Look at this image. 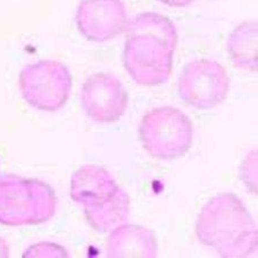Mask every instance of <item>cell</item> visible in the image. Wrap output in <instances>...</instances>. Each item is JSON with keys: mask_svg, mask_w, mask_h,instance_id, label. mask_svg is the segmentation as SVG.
I'll use <instances>...</instances> for the list:
<instances>
[{"mask_svg": "<svg viewBox=\"0 0 258 258\" xmlns=\"http://www.w3.org/2000/svg\"><path fill=\"white\" fill-rule=\"evenodd\" d=\"M58 199L47 182L15 174H0V224L39 225L55 216Z\"/></svg>", "mask_w": 258, "mask_h": 258, "instance_id": "3", "label": "cell"}, {"mask_svg": "<svg viewBox=\"0 0 258 258\" xmlns=\"http://www.w3.org/2000/svg\"><path fill=\"white\" fill-rule=\"evenodd\" d=\"M157 2L168 7L183 8L192 5V4L197 2V0H157Z\"/></svg>", "mask_w": 258, "mask_h": 258, "instance_id": "15", "label": "cell"}, {"mask_svg": "<svg viewBox=\"0 0 258 258\" xmlns=\"http://www.w3.org/2000/svg\"><path fill=\"white\" fill-rule=\"evenodd\" d=\"M109 258L157 257L158 242L154 231L142 225L123 223L110 231L106 243Z\"/></svg>", "mask_w": 258, "mask_h": 258, "instance_id": "10", "label": "cell"}, {"mask_svg": "<svg viewBox=\"0 0 258 258\" xmlns=\"http://www.w3.org/2000/svg\"><path fill=\"white\" fill-rule=\"evenodd\" d=\"M17 83L22 98L29 106L39 112L55 113L68 104L73 78L61 61L40 59L21 70Z\"/></svg>", "mask_w": 258, "mask_h": 258, "instance_id": "5", "label": "cell"}, {"mask_svg": "<svg viewBox=\"0 0 258 258\" xmlns=\"http://www.w3.org/2000/svg\"><path fill=\"white\" fill-rule=\"evenodd\" d=\"M196 235L221 257L244 258L257 253L256 222L234 194H219L204 205L196 221Z\"/></svg>", "mask_w": 258, "mask_h": 258, "instance_id": "1", "label": "cell"}, {"mask_svg": "<svg viewBox=\"0 0 258 258\" xmlns=\"http://www.w3.org/2000/svg\"><path fill=\"white\" fill-rule=\"evenodd\" d=\"M175 49L157 35L126 34L122 56L124 69L139 86H161L172 74Z\"/></svg>", "mask_w": 258, "mask_h": 258, "instance_id": "6", "label": "cell"}, {"mask_svg": "<svg viewBox=\"0 0 258 258\" xmlns=\"http://www.w3.org/2000/svg\"><path fill=\"white\" fill-rule=\"evenodd\" d=\"M11 256V249L7 241L0 237V258H7Z\"/></svg>", "mask_w": 258, "mask_h": 258, "instance_id": "16", "label": "cell"}, {"mask_svg": "<svg viewBox=\"0 0 258 258\" xmlns=\"http://www.w3.org/2000/svg\"><path fill=\"white\" fill-rule=\"evenodd\" d=\"M126 34H150L166 40L175 48L179 43V33L173 22L167 16L154 12L140 13L130 20Z\"/></svg>", "mask_w": 258, "mask_h": 258, "instance_id": "12", "label": "cell"}, {"mask_svg": "<svg viewBox=\"0 0 258 258\" xmlns=\"http://www.w3.org/2000/svg\"><path fill=\"white\" fill-rule=\"evenodd\" d=\"M258 25L257 21L240 23L230 33L226 50L232 64L243 72L258 71Z\"/></svg>", "mask_w": 258, "mask_h": 258, "instance_id": "11", "label": "cell"}, {"mask_svg": "<svg viewBox=\"0 0 258 258\" xmlns=\"http://www.w3.org/2000/svg\"><path fill=\"white\" fill-rule=\"evenodd\" d=\"M130 17L123 0H80L75 25L88 41L102 43L126 32Z\"/></svg>", "mask_w": 258, "mask_h": 258, "instance_id": "9", "label": "cell"}, {"mask_svg": "<svg viewBox=\"0 0 258 258\" xmlns=\"http://www.w3.org/2000/svg\"><path fill=\"white\" fill-rule=\"evenodd\" d=\"M70 253L66 249L55 242H39L32 244L23 252V257L38 258V257H69Z\"/></svg>", "mask_w": 258, "mask_h": 258, "instance_id": "14", "label": "cell"}, {"mask_svg": "<svg viewBox=\"0 0 258 258\" xmlns=\"http://www.w3.org/2000/svg\"><path fill=\"white\" fill-rule=\"evenodd\" d=\"M80 101L91 121L110 124L121 119L128 107V95L119 80L109 73H95L83 82Z\"/></svg>", "mask_w": 258, "mask_h": 258, "instance_id": "8", "label": "cell"}, {"mask_svg": "<svg viewBox=\"0 0 258 258\" xmlns=\"http://www.w3.org/2000/svg\"><path fill=\"white\" fill-rule=\"evenodd\" d=\"M138 133L147 153L162 161L183 157L194 140L192 122L182 110L172 106L147 112L141 118Z\"/></svg>", "mask_w": 258, "mask_h": 258, "instance_id": "4", "label": "cell"}, {"mask_svg": "<svg viewBox=\"0 0 258 258\" xmlns=\"http://www.w3.org/2000/svg\"><path fill=\"white\" fill-rule=\"evenodd\" d=\"M240 179L251 194H257V150H252L244 158L239 170Z\"/></svg>", "mask_w": 258, "mask_h": 258, "instance_id": "13", "label": "cell"}, {"mask_svg": "<svg viewBox=\"0 0 258 258\" xmlns=\"http://www.w3.org/2000/svg\"><path fill=\"white\" fill-rule=\"evenodd\" d=\"M70 196L82 205L87 222L97 232L112 231L131 214L130 197L104 167L89 164L78 168L71 177Z\"/></svg>", "mask_w": 258, "mask_h": 258, "instance_id": "2", "label": "cell"}, {"mask_svg": "<svg viewBox=\"0 0 258 258\" xmlns=\"http://www.w3.org/2000/svg\"><path fill=\"white\" fill-rule=\"evenodd\" d=\"M230 78L219 61L200 58L186 64L177 81V93L189 107L198 110L215 108L228 98Z\"/></svg>", "mask_w": 258, "mask_h": 258, "instance_id": "7", "label": "cell"}]
</instances>
